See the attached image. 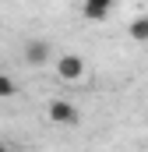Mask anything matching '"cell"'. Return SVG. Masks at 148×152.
<instances>
[{
    "instance_id": "6da1fadb",
    "label": "cell",
    "mask_w": 148,
    "mask_h": 152,
    "mask_svg": "<svg viewBox=\"0 0 148 152\" xmlns=\"http://www.w3.org/2000/svg\"><path fill=\"white\" fill-rule=\"evenodd\" d=\"M25 60L32 67H46L53 60V42L49 39H25Z\"/></svg>"
},
{
    "instance_id": "7a4b0ae2",
    "label": "cell",
    "mask_w": 148,
    "mask_h": 152,
    "mask_svg": "<svg viewBox=\"0 0 148 152\" xmlns=\"http://www.w3.org/2000/svg\"><path fill=\"white\" fill-rule=\"evenodd\" d=\"M46 113H49V120H53V124H60V127H74V124L81 120L78 106H74V103H67V99H53Z\"/></svg>"
},
{
    "instance_id": "3957f363",
    "label": "cell",
    "mask_w": 148,
    "mask_h": 152,
    "mask_svg": "<svg viewBox=\"0 0 148 152\" xmlns=\"http://www.w3.org/2000/svg\"><path fill=\"white\" fill-rule=\"evenodd\" d=\"M57 78H60V81H78V78H85V60L74 57V53L57 57Z\"/></svg>"
},
{
    "instance_id": "277c9868",
    "label": "cell",
    "mask_w": 148,
    "mask_h": 152,
    "mask_svg": "<svg viewBox=\"0 0 148 152\" xmlns=\"http://www.w3.org/2000/svg\"><path fill=\"white\" fill-rule=\"evenodd\" d=\"M110 11H113V0H85L81 4V14L88 21H102V18H110Z\"/></svg>"
},
{
    "instance_id": "5b68a950",
    "label": "cell",
    "mask_w": 148,
    "mask_h": 152,
    "mask_svg": "<svg viewBox=\"0 0 148 152\" xmlns=\"http://www.w3.org/2000/svg\"><path fill=\"white\" fill-rule=\"evenodd\" d=\"M127 36L134 39V42H148V14H145V18H134V21H131Z\"/></svg>"
},
{
    "instance_id": "8992f818",
    "label": "cell",
    "mask_w": 148,
    "mask_h": 152,
    "mask_svg": "<svg viewBox=\"0 0 148 152\" xmlns=\"http://www.w3.org/2000/svg\"><path fill=\"white\" fill-rule=\"evenodd\" d=\"M14 96H21V85H18L11 75L0 71V99H14Z\"/></svg>"
}]
</instances>
